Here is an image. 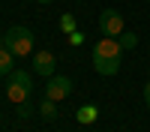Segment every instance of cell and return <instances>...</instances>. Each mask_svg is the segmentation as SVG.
Returning a JSON list of instances; mask_svg holds the SVG:
<instances>
[{"label": "cell", "instance_id": "6da1fadb", "mask_svg": "<svg viewBox=\"0 0 150 132\" xmlns=\"http://www.w3.org/2000/svg\"><path fill=\"white\" fill-rule=\"evenodd\" d=\"M3 36H6V48H9L15 57H33V45H36V42H33V30H27V27H21V24H18V27L6 30Z\"/></svg>", "mask_w": 150, "mask_h": 132}, {"label": "cell", "instance_id": "7a4b0ae2", "mask_svg": "<svg viewBox=\"0 0 150 132\" xmlns=\"http://www.w3.org/2000/svg\"><path fill=\"white\" fill-rule=\"evenodd\" d=\"M99 30H102V36H114L117 39V36L126 30L123 27V15L117 9H102L99 12Z\"/></svg>", "mask_w": 150, "mask_h": 132}, {"label": "cell", "instance_id": "3957f363", "mask_svg": "<svg viewBox=\"0 0 150 132\" xmlns=\"http://www.w3.org/2000/svg\"><path fill=\"white\" fill-rule=\"evenodd\" d=\"M69 93H72V78H66V75H51V78H45V96H48V99L63 102Z\"/></svg>", "mask_w": 150, "mask_h": 132}, {"label": "cell", "instance_id": "277c9868", "mask_svg": "<svg viewBox=\"0 0 150 132\" xmlns=\"http://www.w3.org/2000/svg\"><path fill=\"white\" fill-rule=\"evenodd\" d=\"M33 69H36V75L51 78V75H57V57L51 51H36L33 54Z\"/></svg>", "mask_w": 150, "mask_h": 132}, {"label": "cell", "instance_id": "5b68a950", "mask_svg": "<svg viewBox=\"0 0 150 132\" xmlns=\"http://www.w3.org/2000/svg\"><path fill=\"white\" fill-rule=\"evenodd\" d=\"M93 54L96 57H123V45L114 39V36H102V39L96 42Z\"/></svg>", "mask_w": 150, "mask_h": 132}, {"label": "cell", "instance_id": "8992f818", "mask_svg": "<svg viewBox=\"0 0 150 132\" xmlns=\"http://www.w3.org/2000/svg\"><path fill=\"white\" fill-rule=\"evenodd\" d=\"M93 69L102 78H111V75H117V69H120V57H96L93 54Z\"/></svg>", "mask_w": 150, "mask_h": 132}, {"label": "cell", "instance_id": "52a82bcc", "mask_svg": "<svg viewBox=\"0 0 150 132\" xmlns=\"http://www.w3.org/2000/svg\"><path fill=\"white\" fill-rule=\"evenodd\" d=\"M6 96H9V102H27V96H30V87H24V84H18V81H12L9 78V84H6Z\"/></svg>", "mask_w": 150, "mask_h": 132}, {"label": "cell", "instance_id": "ba28073f", "mask_svg": "<svg viewBox=\"0 0 150 132\" xmlns=\"http://www.w3.org/2000/svg\"><path fill=\"white\" fill-rule=\"evenodd\" d=\"M96 117H99L96 105H81L78 111H75V120H78V123H96Z\"/></svg>", "mask_w": 150, "mask_h": 132}, {"label": "cell", "instance_id": "9c48e42d", "mask_svg": "<svg viewBox=\"0 0 150 132\" xmlns=\"http://www.w3.org/2000/svg\"><path fill=\"white\" fill-rule=\"evenodd\" d=\"M12 60H15V54L9 48H0V75H12Z\"/></svg>", "mask_w": 150, "mask_h": 132}, {"label": "cell", "instance_id": "30bf717a", "mask_svg": "<svg viewBox=\"0 0 150 132\" xmlns=\"http://www.w3.org/2000/svg\"><path fill=\"white\" fill-rule=\"evenodd\" d=\"M39 114H42L45 120H54V117H57V102H54V99H48V96H45V99L39 102Z\"/></svg>", "mask_w": 150, "mask_h": 132}, {"label": "cell", "instance_id": "8fae6325", "mask_svg": "<svg viewBox=\"0 0 150 132\" xmlns=\"http://www.w3.org/2000/svg\"><path fill=\"white\" fill-rule=\"evenodd\" d=\"M117 42L123 45V51H129V48H135V45H138V33H132V30H123V33L117 36Z\"/></svg>", "mask_w": 150, "mask_h": 132}, {"label": "cell", "instance_id": "7c38bea8", "mask_svg": "<svg viewBox=\"0 0 150 132\" xmlns=\"http://www.w3.org/2000/svg\"><path fill=\"white\" fill-rule=\"evenodd\" d=\"M12 81H18V84H24V87H30L33 90V78H30V72H24V69H12V75H9Z\"/></svg>", "mask_w": 150, "mask_h": 132}, {"label": "cell", "instance_id": "4fadbf2b", "mask_svg": "<svg viewBox=\"0 0 150 132\" xmlns=\"http://www.w3.org/2000/svg\"><path fill=\"white\" fill-rule=\"evenodd\" d=\"M60 30L63 33H75V15L72 12H63V15H60Z\"/></svg>", "mask_w": 150, "mask_h": 132}, {"label": "cell", "instance_id": "5bb4252c", "mask_svg": "<svg viewBox=\"0 0 150 132\" xmlns=\"http://www.w3.org/2000/svg\"><path fill=\"white\" fill-rule=\"evenodd\" d=\"M18 114H21V117H30V114H33V105H30V102H21V105H18Z\"/></svg>", "mask_w": 150, "mask_h": 132}, {"label": "cell", "instance_id": "9a60e30c", "mask_svg": "<svg viewBox=\"0 0 150 132\" xmlns=\"http://www.w3.org/2000/svg\"><path fill=\"white\" fill-rule=\"evenodd\" d=\"M69 42H72V45H81V42H84V36L75 30V33H69Z\"/></svg>", "mask_w": 150, "mask_h": 132}, {"label": "cell", "instance_id": "2e32d148", "mask_svg": "<svg viewBox=\"0 0 150 132\" xmlns=\"http://www.w3.org/2000/svg\"><path fill=\"white\" fill-rule=\"evenodd\" d=\"M144 105H147V108H150V81H147V84H144Z\"/></svg>", "mask_w": 150, "mask_h": 132}, {"label": "cell", "instance_id": "e0dca14e", "mask_svg": "<svg viewBox=\"0 0 150 132\" xmlns=\"http://www.w3.org/2000/svg\"><path fill=\"white\" fill-rule=\"evenodd\" d=\"M36 3H51V0H36Z\"/></svg>", "mask_w": 150, "mask_h": 132}]
</instances>
